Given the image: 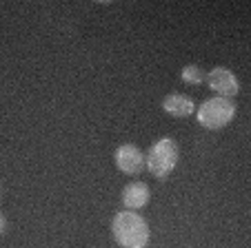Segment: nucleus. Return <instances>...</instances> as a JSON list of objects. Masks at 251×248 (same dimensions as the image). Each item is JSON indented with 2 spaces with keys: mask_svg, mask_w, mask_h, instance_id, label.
<instances>
[{
  "mask_svg": "<svg viewBox=\"0 0 251 248\" xmlns=\"http://www.w3.org/2000/svg\"><path fill=\"white\" fill-rule=\"evenodd\" d=\"M111 233L123 248H147L149 244V224L133 211L118 213L111 222Z\"/></svg>",
  "mask_w": 251,
  "mask_h": 248,
  "instance_id": "obj_1",
  "label": "nucleus"
},
{
  "mask_svg": "<svg viewBox=\"0 0 251 248\" xmlns=\"http://www.w3.org/2000/svg\"><path fill=\"white\" fill-rule=\"evenodd\" d=\"M178 164V144L174 137H162L145 155V166L158 180H165Z\"/></svg>",
  "mask_w": 251,
  "mask_h": 248,
  "instance_id": "obj_2",
  "label": "nucleus"
},
{
  "mask_svg": "<svg viewBox=\"0 0 251 248\" xmlns=\"http://www.w3.org/2000/svg\"><path fill=\"white\" fill-rule=\"evenodd\" d=\"M236 104L229 98H209L200 104L198 109V122L204 129H223L236 117Z\"/></svg>",
  "mask_w": 251,
  "mask_h": 248,
  "instance_id": "obj_3",
  "label": "nucleus"
},
{
  "mask_svg": "<svg viewBox=\"0 0 251 248\" xmlns=\"http://www.w3.org/2000/svg\"><path fill=\"white\" fill-rule=\"evenodd\" d=\"M207 82L211 87V91L218 93V98H233L240 91V82L233 75V71H229L227 67H216L213 71H209Z\"/></svg>",
  "mask_w": 251,
  "mask_h": 248,
  "instance_id": "obj_4",
  "label": "nucleus"
},
{
  "mask_svg": "<svg viewBox=\"0 0 251 248\" xmlns=\"http://www.w3.org/2000/svg\"><path fill=\"white\" fill-rule=\"evenodd\" d=\"M114 159H116V166L127 175H138L145 169V153H142L136 144L118 146L114 153Z\"/></svg>",
  "mask_w": 251,
  "mask_h": 248,
  "instance_id": "obj_5",
  "label": "nucleus"
},
{
  "mask_svg": "<svg viewBox=\"0 0 251 248\" xmlns=\"http://www.w3.org/2000/svg\"><path fill=\"white\" fill-rule=\"evenodd\" d=\"M149 197H151V193L145 182H131L123 188V202L127 206V211H138L142 206H147Z\"/></svg>",
  "mask_w": 251,
  "mask_h": 248,
  "instance_id": "obj_6",
  "label": "nucleus"
},
{
  "mask_svg": "<svg viewBox=\"0 0 251 248\" xmlns=\"http://www.w3.org/2000/svg\"><path fill=\"white\" fill-rule=\"evenodd\" d=\"M162 109H165L169 115L174 117H187L196 111V104L189 95H182V93H171L162 100Z\"/></svg>",
  "mask_w": 251,
  "mask_h": 248,
  "instance_id": "obj_7",
  "label": "nucleus"
},
{
  "mask_svg": "<svg viewBox=\"0 0 251 248\" xmlns=\"http://www.w3.org/2000/svg\"><path fill=\"white\" fill-rule=\"evenodd\" d=\"M180 78L185 80L187 85H200V82L207 78V73H204L198 65H187V67H182Z\"/></svg>",
  "mask_w": 251,
  "mask_h": 248,
  "instance_id": "obj_8",
  "label": "nucleus"
},
{
  "mask_svg": "<svg viewBox=\"0 0 251 248\" xmlns=\"http://www.w3.org/2000/svg\"><path fill=\"white\" fill-rule=\"evenodd\" d=\"M5 230H7V220H5V215L0 213V235L5 233Z\"/></svg>",
  "mask_w": 251,
  "mask_h": 248,
  "instance_id": "obj_9",
  "label": "nucleus"
}]
</instances>
